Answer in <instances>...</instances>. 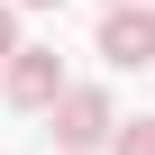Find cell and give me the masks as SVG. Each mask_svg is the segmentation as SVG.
<instances>
[{
  "label": "cell",
  "mask_w": 155,
  "mask_h": 155,
  "mask_svg": "<svg viewBox=\"0 0 155 155\" xmlns=\"http://www.w3.org/2000/svg\"><path fill=\"white\" fill-rule=\"evenodd\" d=\"M9 9H55V0H9Z\"/></svg>",
  "instance_id": "obj_6"
},
{
  "label": "cell",
  "mask_w": 155,
  "mask_h": 155,
  "mask_svg": "<svg viewBox=\"0 0 155 155\" xmlns=\"http://www.w3.org/2000/svg\"><path fill=\"white\" fill-rule=\"evenodd\" d=\"M9 55H18V9L0 0V64H9Z\"/></svg>",
  "instance_id": "obj_5"
},
{
  "label": "cell",
  "mask_w": 155,
  "mask_h": 155,
  "mask_svg": "<svg viewBox=\"0 0 155 155\" xmlns=\"http://www.w3.org/2000/svg\"><path fill=\"white\" fill-rule=\"evenodd\" d=\"M101 55H110L119 73L155 64V9H137V0H128V9H110V18H101Z\"/></svg>",
  "instance_id": "obj_3"
},
{
  "label": "cell",
  "mask_w": 155,
  "mask_h": 155,
  "mask_svg": "<svg viewBox=\"0 0 155 155\" xmlns=\"http://www.w3.org/2000/svg\"><path fill=\"white\" fill-rule=\"evenodd\" d=\"M46 119H55V146H64V155H101V146L119 137V110H110L101 82H64V101H55Z\"/></svg>",
  "instance_id": "obj_1"
},
{
  "label": "cell",
  "mask_w": 155,
  "mask_h": 155,
  "mask_svg": "<svg viewBox=\"0 0 155 155\" xmlns=\"http://www.w3.org/2000/svg\"><path fill=\"white\" fill-rule=\"evenodd\" d=\"M110 155H155V119H119V137H110Z\"/></svg>",
  "instance_id": "obj_4"
},
{
  "label": "cell",
  "mask_w": 155,
  "mask_h": 155,
  "mask_svg": "<svg viewBox=\"0 0 155 155\" xmlns=\"http://www.w3.org/2000/svg\"><path fill=\"white\" fill-rule=\"evenodd\" d=\"M0 91H9L18 110H55L64 101V55L55 46H18L9 64H0Z\"/></svg>",
  "instance_id": "obj_2"
},
{
  "label": "cell",
  "mask_w": 155,
  "mask_h": 155,
  "mask_svg": "<svg viewBox=\"0 0 155 155\" xmlns=\"http://www.w3.org/2000/svg\"><path fill=\"white\" fill-rule=\"evenodd\" d=\"M110 9H128V0H110Z\"/></svg>",
  "instance_id": "obj_7"
}]
</instances>
